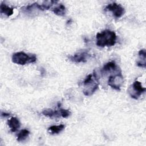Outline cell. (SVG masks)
<instances>
[{
	"label": "cell",
	"instance_id": "cell-14",
	"mask_svg": "<svg viewBox=\"0 0 146 146\" xmlns=\"http://www.w3.org/2000/svg\"><path fill=\"white\" fill-rule=\"evenodd\" d=\"M29 134H30V131H28L27 129H22L18 134L17 138V141L20 142L25 140L29 136Z\"/></svg>",
	"mask_w": 146,
	"mask_h": 146
},
{
	"label": "cell",
	"instance_id": "cell-16",
	"mask_svg": "<svg viewBox=\"0 0 146 146\" xmlns=\"http://www.w3.org/2000/svg\"><path fill=\"white\" fill-rule=\"evenodd\" d=\"M10 115V113H5V112H1V116H2V117H7V116H9Z\"/></svg>",
	"mask_w": 146,
	"mask_h": 146
},
{
	"label": "cell",
	"instance_id": "cell-12",
	"mask_svg": "<svg viewBox=\"0 0 146 146\" xmlns=\"http://www.w3.org/2000/svg\"><path fill=\"white\" fill-rule=\"evenodd\" d=\"M0 10L1 14H4L7 17H10L13 14V8L10 7L3 3H1L0 5Z\"/></svg>",
	"mask_w": 146,
	"mask_h": 146
},
{
	"label": "cell",
	"instance_id": "cell-10",
	"mask_svg": "<svg viewBox=\"0 0 146 146\" xmlns=\"http://www.w3.org/2000/svg\"><path fill=\"white\" fill-rule=\"evenodd\" d=\"M139 56L140 59L137 62V65L139 67L145 68L146 66L145 59H146V52L145 49H141L139 51Z\"/></svg>",
	"mask_w": 146,
	"mask_h": 146
},
{
	"label": "cell",
	"instance_id": "cell-11",
	"mask_svg": "<svg viewBox=\"0 0 146 146\" xmlns=\"http://www.w3.org/2000/svg\"><path fill=\"white\" fill-rule=\"evenodd\" d=\"M51 10L56 15L59 16H63L66 14V9L65 6L62 4H59L58 6L52 8Z\"/></svg>",
	"mask_w": 146,
	"mask_h": 146
},
{
	"label": "cell",
	"instance_id": "cell-1",
	"mask_svg": "<svg viewBox=\"0 0 146 146\" xmlns=\"http://www.w3.org/2000/svg\"><path fill=\"white\" fill-rule=\"evenodd\" d=\"M96 45L99 47H111L116 42L117 36L116 33L110 30H105L97 33L96 35Z\"/></svg>",
	"mask_w": 146,
	"mask_h": 146
},
{
	"label": "cell",
	"instance_id": "cell-4",
	"mask_svg": "<svg viewBox=\"0 0 146 146\" xmlns=\"http://www.w3.org/2000/svg\"><path fill=\"white\" fill-rule=\"evenodd\" d=\"M128 91L132 98L137 99L145 91V88L142 86L141 83L139 81L135 80L129 87Z\"/></svg>",
	"mask_w": 146,
	"mask_h": 146
},
{
	"label": "cell",
	"instance_id": "cell-9",
	"mask_svg": "<svg viewBox=\"0 0 146 146\" xmlns=\"http://www.w3.org/2000/svg\"><path fill=\"white\" fill-rule=\"evenodd\" d=\"M120 69H119V68L117 66L116 63L115 62L111 61V62H109L108 63H107L106 64H105L103 66V67L102 68V71L103 72H108V71H118Z\"/></svg>",
	"mask_w": 146,
	"mask_h": 146
},
{
	"label": "cell",
	"instance_id": "cell-6",
	"mask_svg": "<svg viewBox=\"0 0 146 146\" xmlns=\"http://www.w3.org/2000/svg\"><path fill=\"white\" fill-rule=\"evenodd\" d=\"M104 10L112 12L113 16L117 18L121 17L125 13L124 8L121 5L115 2L107 5L105 7Z\"/></svg>",
	"mask_w": 146,
	"mask_h": 146
},
{
	"label": "cell",
	"instance_id": "cell-15",
	"mask_svg": "<svg viewBox=\"0 0 146 146\" xmlns=\"http://www.w3.org/2000/svg\"><path fill=\"white\" fill-rule=\"evenodd\" d=\"M60 113H61V117L63 118H66L70 115L71 112L68 110H66V109L60 108Z\"/></svg>",
	"mask_w": 146,
	"mask_h": 146
},
{
	"label": "cell",
	"instance_id": "cell-8",
	"mask_svg": "<svg viewBox=\"0 0 146 146\" xmlns=\"http://www.w3.org/2000/svg\"><path fill=\"white\" fill-rule=\"evenodd\" d=\"M7 125L10 128V131L14 132L21 127V123L16 117H12L7 121Z\"/></svg>",
	"mask_w": 146,
	"mask_h": 146
},
{
	"label": "cell",
	"instance_id": "cell-3",
	"mask_svg": "<svg viewBox=\"0 0 146 146\" xmlns=\"http://www.w3.org/2000/svg\"><path fill=\"white\" fill-rule=\"evenodd\" d=\"M36 60V57L35 54H27L23 51L15 52L12 56L13 62L19 65L34 63Z\"/></svg>",
	"mask_w": 146,
	"mask_h": 146
},
{
	"label": "cell",
	"instance_id": "cell-5",
	"mask_svg": "<svg viewBox=\"0 0 146 146\" xmlns=\"http://www.w3.org/2000/svg\"><path fill=\"white\" fill-rule=\"evenodd\" d=\"M123 82L124 78L121 71H120L115 75L110 76L108 80V85L115 90H120Z\"/></svg>",
	"mask_w": 146,
	"mask_h": 146
},
{
	"label": "cell",
	"instance_id": "cell-2",
	"mask_svg": "<svg viewBox=\"0 0 146 146\" xmlns=\"http://www.w3.org/2000/svg\"><path fill=\"white\" fill-rule=\"evenodd\" d=\"M83 84L84 87L83 92L86 96H90L96 91L99 87V80L95 71L86 76Z\"/></svg>",
	"mask_w": 146,
	"mask_h": 146
},
{
	"label": "cell",
	"instance_id": "cell-13",
	"mask_svg": "<svg viewBox=\"0 0 146 146\" xmlns=\"http://www.w3.org/2000/svg\"><path fill=\"white\" fill-rule=\"evenodd\" d=\"M65 125L63 124H60L58 125H52L48 128V131L51 134H57L60 133L64 129Z\"/></svg>",
	"mask_w": 146,
	"mask_h": 146
},
{
	"label": "cell",
	"instance_id": "cell-7",
	"mask_svg": "<svg viewBox=\"0 0 146 146\" xmlns=\"http://www.w3.org/2000/svg\"><path fill=\"white\" fill-rule=\"evenodd\" d=\"M90 56L91 55L88 52V50H83L78 52L74 55L69 56L68 58L71 61L75 63L86 62Z\"/></svg>",
	"mask_w": 146,
	"mask_h": 146
}]
</instances>
